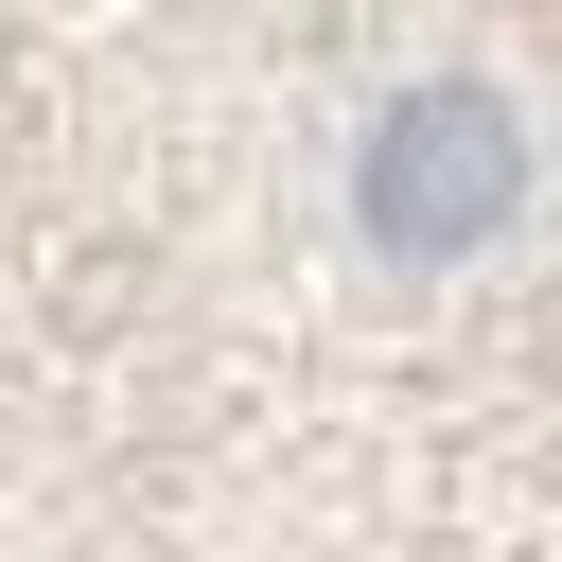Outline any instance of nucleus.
<instances>
[{"label": "nucleus", "mask_w": 562, "mask_h": 562, "mask_svg": "<svg viewBox=\"0 0 562 562\" xmlns=\"http://www.w3.org/2000/svg\"><path fill=\"white\" fill-rule=\"evenodd\" d=\"M527 88V193L474 299V562H562V0H492Z\"/></svg>", "instance_id": "f257e3e1"}]
</instances>
